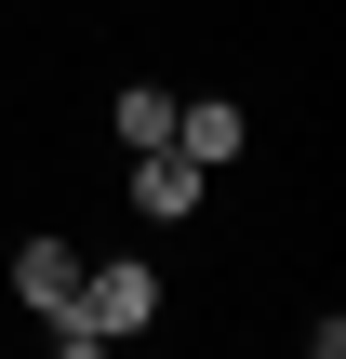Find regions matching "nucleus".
Segmentation results:
<instances>
[{
  "instance_id": "nucleus-5",
  "label": "nucleus",
  "mask_w": 346,
  "mask_h": 359,
  "mask_svg": "<svg viewBox=\"0 0 346 359\" xmlns=\"http://www.w3.org/2000/svg\"><path fill=\"white\" fill-rule=\"evenodd\" d=\"M107 147H120V160H133V147H173V93H160V80H120V93H107Z\"/></svg>"
},
{
  "instance_id": "nucleus-4",
  "label": "nucleus",
  "mask_w": 346,
  "mask_h": 359,
  "mask_svg": "<svg viewBox=\"0 0 346 359\" xmlns=\"http://www.w3.org/2000/svg\"><path fill=\"white\" fill-rule=\"evenodd\" d=\"M200 187H213L200 160H173V147H133V213H147V226H200Z\"/></svg>"
},
{
  "instance_id": "nucleus-3",
  "label": "nucleus",
  "mask_w": 346,
  "mask_h": 359,
  "mask_svg": "<svg viewBox=\"0 0 346 359\" xmlns=\"http://www.w3.org/2000/svg\"><path fill=\"white\" fill-rule=\"evenodd\" d=\"M253 147V120L227 107V93H173V160H200V173H227Z\"/></svg>"
},
{
  "instance_id": "nucleus-1",
  "label": "nucleus",
  "mask_w": 346,
  "mask_h": 359,
  "mask_svg": "<svg viewBox=\"0 0 346 359\" xmlns=\"http://www.w3.org/2000/svg\"><path fill=\"white\" fill-rule=\"evenodd\" d=\"M147 320H160V266H147V253H107V266H80V293H67L40 333L67 359H93V346H133Z\"/></svg>"
},
{
  "instance_id": "nucleus-2",
  "label": "nucleus",
  "mask_w": 346,
  "mask_h": 359,
  "mask_svg": "<svg viewBox=\"0 0 346 359\" xmlns=\"http://www.w3.org/2000/svg\"><path fill=\"white\" fill-rule=\"evenodd\" d=\"M80 266H93V253H80V240H53V226H40V240H13V280H0V293H13V306H27V320H53V306H67V293H80Z\"/></svg>"
}]
</instances>
